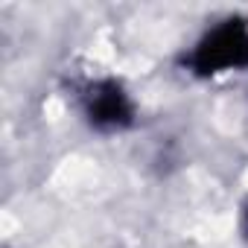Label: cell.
Listing matches in <instances>:
<instances>
[{"instance_id":"cell-1","label":"cell","mask_w":248,"mask_h":248,"mask_svg":"<svg viewBox=\"0 0 248 248\" xmlns=\"http://www.w3.org/2000/svg\"><path fill=\"white\" fill-rule=\"evenodd\" d=\"M190 64L202 76L245 67L248 64V24L231 18V21H222L219 27H213L196 44Z\"/></svg>"},{"instance_id":"cell-2","label":"cell","mask_w":248,"mask_h":248,"mask_svg":"<svg viewBox=\"0 0 248 248\" xmlns=\"http://www.w3.org/2000/svg\"><path fill=\"white\" fill-rule=\"evenodd\" d=\"M88 117L99 129H120L132 120V102L120 85L102 82L88 93Z\"/></svg>"}]
</instances>
